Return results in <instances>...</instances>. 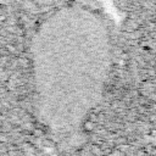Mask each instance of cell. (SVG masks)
<instances>
[{
    "mask_svg": "<svg viewBox=\"0 0 156 156\" xmlns=\"http://www.w3.org/2000/svg\"><path fill=\"white\" fill-rule=\"evenodd\" d=\"M85 126H87V128H85V129H88V130H90V129H93V128H94V124H91V123H87Z\"/></svg>",
    "mask_w": 156,
    "mask_h": 156,
    "instance_id": "6da1fadb",
    "label": "cell"
}]
</instances>
